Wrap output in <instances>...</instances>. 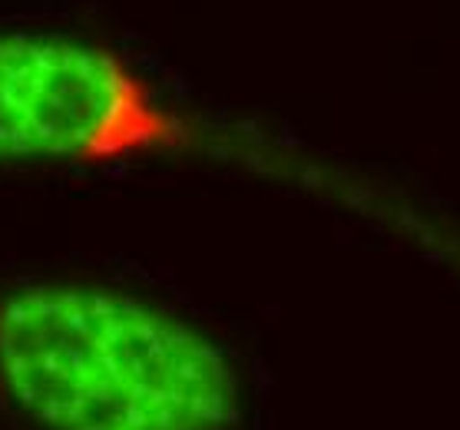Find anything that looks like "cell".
Listing matches in <instances>:
<instances>
[{
	"mask_svg": "<svg viewBox=\"0 0 460 430\" xmlns=\"http://www.w3.org/2000/svg\"><path fill=\"white\" fill-rule=\"evenodd\" d=\"M0 388L40 430H235L242 374L186 318L100 285L0 302Z\"/></svg>",
	"mask_w": 460,
	"mask_h": 430,
	"instance_id": "obj_1",
	"label": "cell"
},
{
	"mask_svg": "<svg viewBox=\"0 0 460 430\" xmlns=\"http://www.w3.org/2000/svg\"><path fill=\"white\" fill-rule=\"evenodd\" d=\"M179 119L103 43L0 31V166L106 162L172 146Z\"/></svg>",
	"mask_w": 460,
	"mask_h": 430,
	"instance_id": "obj_2",
	"label": "cell"
}]
</instances>
